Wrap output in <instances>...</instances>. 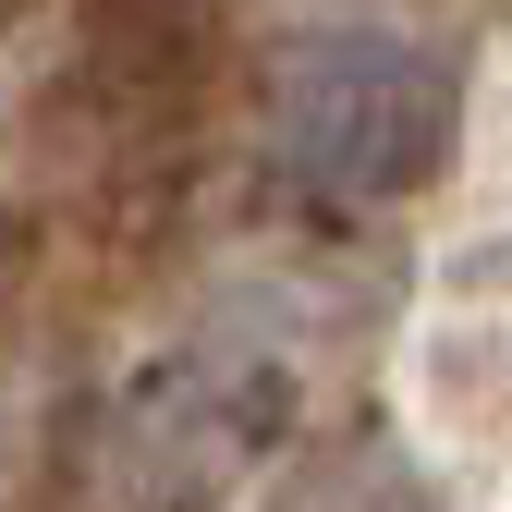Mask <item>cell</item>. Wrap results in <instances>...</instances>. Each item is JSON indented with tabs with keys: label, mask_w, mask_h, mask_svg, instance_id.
Returning a JSON list of instances; mask_svg holds the SVG:
<instances>
[{
	"label": "cell",
	"mask_w": 512,
	"mask_h": 512,
	"mask_svg": "<svg viewBox=\"0 0 512 512\" xmlns=\"http://www.w3.org/2000/svg\"><path fill=\"white\" fill-rule=\"evenodd\" d=\"M452 135V86L427 74L415 37H305L281 61V159L317 196H403Z\"/></svg>",
	"instance_id": "obj_1"
}]
</instances>
